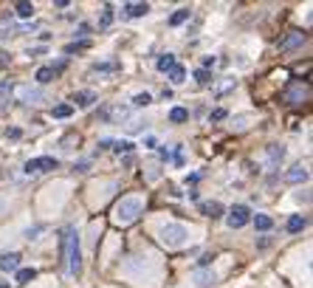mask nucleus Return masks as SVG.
Wrapping results in <instances>:
<instances>
[{
	"mask_svg": "<svg viewBox=\"0 0 313 288\" xmlns=\"http://www.w3.org/2000/svg\"><path fill=\"white\" fill-rule=\"evenodd\" d=\"M17 96L23 99V102H45V99H48L45 91H40V88H29V85L17 88Z\"/></svg>",
	"mask_w": 313,
	"mask_h": 288,
	"instance_id": "nucleus-8",
	"label": "nucleus"
},
{
	"mask_svg": "<svg viewBox=\"0 0 313 288\" xmlns=\"http://www.w3.org/2000/svg\"><path fill=\"white\" fill-rule=\"evenodd\" d=\"M110 23H113V6H110V3H104V9H102V20H99V29H107Z\"/></svg>",
	"mask_w": 313,
	"mask_h": 288,
	"instance_id": "nucleus-24",
	"label": "nucleus"
},
{
	"mask_svg": "<svg viewBox=\"0 0 313 288\" xmlns=\"http://www.w3.org/2000/svg\"><path fill=\"white\" fill-rule=\"evenodd\" d=\"M169 80H172V85H181V82L186 80V71H184L181 65H175V68L169 71Z\"/></svg>",
	"mask_w": 313,
	"mask_h": 288,
	"instance_id": "nucleus-26",
	"label": "nucleus"
},
{
	"mask_svg": "<svg viewBox=\"0 0 313 288\" xmlns=\"http://www.w3.org/2000/svg\"><path fill=\"white\" fill-rule=\"evenodd\" d=\"M51 80H54V71H51V68H40V71H37V82H40V85H48Z\"/></svg>",
	"mask_w": 313,
	"mask_h": 288,
	"instance_id": "nucleus-27",
	"label": "nucleus"
},
{
	"mask_svg": "<svg viewBox=\"0 0 313 288\" xmlns=\"http://www.w3.org/2000/svg\"><path fill=\"white\" fill-rule=\"evenodd\" d=\"M251 221H254V226H257V232H268V229L274 226V221H271L268 215H260V212L254 215Z\"/></svg>",
	"mask_w": 313,
	"mask_h": 288,
	"instance_id": "nucleus-18",
	"label": "nucleus"
},
{
	"mask_svg": "<svg viewBox=\"0 0 313 288\" xmlns=\"http://www.w3.org/2000/svg\"><path fill=\"white\" fill-rule=\"evenodd\" d=\"M119 62H96L93 65V74H113V71H119Z\"/></svg>",
	"mask_w": 313,
	"mask_h": 288,
	"instance_id": "nucleus-20",
	"label": "nucleus"
},
{
	"mask_svg": "<svg viewBox=\"0 0 313 288\" xmlns=\"http://www.w3.org/2000/svg\"><path fill=\"white\" fill-rule=\"evenodd\" d=\"M282 96H285V102H288V104H302V99H307V85H305V88H302V85H294V88H288Z\"/></svg>",
	"mask_w": 313,
	"mask_h": 288,
	"instance_id": "nucleus-9",
	"label": "nucleus"
},
{
	"mask_svg": "<svg viewBox=\"0 0 313 288\" xmlns=\"http://www.w3.org/2000/svg\"><path fill=\"white\" fill-rule=\"evenodd\" d=\"M150 102H153V96H150V93H135V96H133V104H135V108H147Z\"/></svg>",
	"mask_w": 313,
	"mask_h": 288,
	"instance_id": "nucleus-29",
	"label": "nucleus"
},
{
	"mask_svg": "<svg viewBox=\"0 0 313 288\" xmlns=\"http://www.w3.org/2000/svg\"><path fill=\"white\" fill-rule=\"evenodd\" d=\"M201 212L206 215V218H223V203H217V201L201 203Z\"/></svg>",
	"mask_w": 313,
	"mask_h": 288,
	"instance_id": "nucleus-12",
	"label": "nucleus"
},
{
	"mask_svg": "<svg viewBox=\"0 0 313 288\" xmlns=\"http://www.w3.org/2000/svg\"><path fill=\"white\" fill-rule=\"evenodd\" d=\"M0 269L3 271H17L20 269V254H3V257H0Z\"/></svg>",
	"mask_w": 313,
	"mask_h": 288,
	"instance_id": "nucleus-13",
	"label": "nucleus"
},
{
	"mask_svg": "<svg viewBox=\"0 0 313 288\" xmlns=\"http://www.w3.org/2000/svg\"><path fill=\"white\" fill-rule=\"evenodd\" d=\"M0 288H9V282H0Z\"/></svg>",
	"mask_w": 313,
	"mask_h": 288,
	"instance_id": "nucleus-37",
	"label": "nucleus"
},
{
	"mask_svg": "<svg viewBox=\"0 0 313 288\" xmlns=\"http://www.w3.org/2000/svg\"><path fill=\"white\" fill-rule=\"evenodd\" d=\"M74 113V104H56V108H51V116L54 119H68Z\"/></svg>",
	"mask_w": 313,
	"mask_h": 288,
	"instance_id": "nucleus-23",
	"label": "nucleus"
},
{
	"mask_svg": "<svg viewBox=\"0 0 313 288\" xmlns=\"http://www.w3.org/2000/svg\"><path fill=\"white\" fill-rule=\"evenodd\" d=\"M3 102H6V99H0V108H3Z\"/></svg>",
	"mask_w": 313,
	"mask_h": 288,
	"instance_id": "nucleus-38",
	"label": "nucleus"
},
{
	"mask_svg": "<svg viewBox=\"0 0 313 288\" xmlns=\"http://www.w3.org/2000/svg\"><path fill=\"white\" fill-rule=\"evenodd\" d=\"M189 14H192V9L189 6H184V9H178V12L169 17V25H181V23H186L189 20Z\"/></svg>",
	"mask_w": 313,
	"mask_h": 288,
	"instance_id": "nucleus-19",
	"label": "nucleus"
},
{
	"mask_svg": "<svg viewBox=\"0 0 313 288\" xmlns=\"http://www.w3.org/2000/svg\"><path fill=\"white\" fill-rule=\"evenodd\" d=\"M302 43H305V34H302V31H291L288 37L279 40V51H294V48H299Z\"/></svg>",
	"mask_w": 313,
	"mask_h": 288,
	"instance_id": "nucleus-6",
	"label": "nucleus"
},
{
	"mask_svg": "<svg viewBox=\"0 0 313 288\" xmlns=\"http://www.w3.org/2000/svg\"><path fill=\"white\" fill-rule=\"evenodd\" d=\"M60 167V161L51 159V155H43V159H31L25 161V175H40V172H48V170H56Z\"/></svg>",
	"mask_w": 313,
	"mask_h": 288,
	"instance_id": "nucleus-4",
	"label": "nucleus"
},
{
	"mask_svg": "<svg viewBox=\"0 0 313 288\" xmlns=\"http://www.w3.org/2000/svg\"><path fill=\"white\" fill-rule=\"evenodd\" d=\"M6 136H9V139H20V130L12 127V130H6Z\"/></svg>",
	"mask_w": 313,
	"mask_h": 288,
	"instance_id": "nucleus-36",
	"label": "nucleus"
},
{
	"mask_svg": "<svg viewBox=\"0 0 313 288\" xmlns=\"http://www.w3.org/2000/svg\"><path fill=\"white\" fill-rule=\"evenodd\" d=\"M212 122H220V119H226V111H220V108H217V111H212Z\"/></svg>",
	"mask_w": 313,
	"mask_h": 288,
	"instance_id": "nucleus-33",
	"label": "nucleus"
},
{
	"mask_svg": "<svg viewBox=\"0 0 313 288\" xmlns=\"http://www.w3.org/2000/svg\"><path fill=\"white\" fill-rule=\"evenodd\" d=\"M82 48H88L85 40H82V43H71V45H65V54H74V51H82Z\"/></svg>",
	"mask_w": 313,
	"mask_h": 288,
	"instance_id": "nucleus-31",
	"label": "nucleus"
},
{
	"mask_svg": "<svg viewBox=\"0 0 313 288\" xmlns=\"http://www.w3.org/2000/svg\"><path fill=\"white\" fill-rule=\"evenodd\" d=\"M302 181H307V170L302 164L291 167V170L285 172V184H302Z\"/></svg>",
	"mask_w": 313,
	"mask_h": 288,
	"instance_id": "nucleus-10",
	"label": "nucleus"
},
{
	"mask_svg": "<svg viewBox=\"0 0 313 288\" xmlns=\"http://www.w3.org/2000/svg\"><path fill=\"white\" fill-rule=\"evenodd\" d=\"M195 80H197V85H209V82H212V74H209V71H203V68H197V71H195Z\"/></svg>",
	"mask_w": 313,
	"mask_h": 288,
	"instance_id": "nucleus-30",
	"label": "nucleus"
},
{
	"mask_svg": "<svg viewBox=\"0 0 313 288\" xmlns=\"http://www.w3.org/2000/svg\"><path fill=\"white\" fill-rule=\"evenodd\" d=\"M9 62H12V54H6V51H0V68H6Z\"/></svg>",
	"mask_w": 313,
	"mask_h": 288,
	"instance_id": "nucleus-34",
	"label": "nucleus"
},
{
	"mask_svg": "<svg viewBox=\"0 0 313 288\" xmlns=\"http://www.w3.org/2000/svg\"><path fill=\"white\" fill-rule=\"evenodd\" d=\"M113 150H116L119 155H122V153H130V150H133V141H127V139H122V141H113Z\"/></svg>",
	"mask_w": 313,
	"mask_h": 288,
	"instance_id": "nucleus-28",
	"label": "nucleus"
},
{
	"mask_svg": "<svg viewBox=\"0 0 313 288\" xmlns=\"http://www.w3.org/2000/svg\"><path fill=\"white\" fill-rule=\"evenodd\" d=\"M62 251H65V257H68V271H71V274H79L82 271V246H79V232H76L74 226L65 229Z\"/></svg>",
	"mask_w": 313,
	"mask_h": 288,
	"instance_id": "nucleus-1",
	"label": "nucleus"
},
{
	"mask_svg": "<svg viewBox=\"0 0 313 288\" xmlns=\"http://www.w3.org/2000/svg\"><path fill=\"white\" fill-rule=\"evenodd\" d=\"M265 155H268V167H271V170H276V167L282 164V159H285V147H282V144H268Z\"/></svg>",
	"mask_w": 313,
	"mask_h": 288,
	"instance_id": "nucleus-7",
	"label": "nucleus"
},
{
	"mask_svg": "<svg viewBox=\"0 0 313 288\" xmlns=\"http://www.w3.org/2000/svg\"><path fill=\"white\" fill-rule=\"evenodd\" d=\"M74 102L79 104V108H91V104L96 102V93H93V91H76L74 93Z\"/></svg>",
	"mask_w": 313,
	"mask_h": 288,
	"instance_id": "nucleus-14",
	"label": "nucleus"
},
{
	"mask_svg": "<svg viewBox=\"0 0 313 288\" xmlns=\"http://www.w3.org/2000/svg\"><path fill=\"white\" fill-rule=\"evenodd\" d=\"M124 17H144V14L150 12V6L147 3H124Z\"/></svg>",
	"mask_w": 313,
	"mask_h": 288,
	"instance_id": "nucleus-11",
	"label": "nucleus"
},
{
	"mask_svg": "<svg viewBox=\"0 0 313 288\" xmlns=\"http://www.w3.org/2000/svg\"><path fill=\"white\" fill-rule=\"evenodd\" d=\"M186 119H189V111H186V108H172L169 111V122L172 124H181V122H186Z\"/></svg>",
	"mask_w": 313,
	"mask_h": 288,
	"instance_id": "nucleus-21",
	"label": "nucleus"
},
{
	"mask_svg": "<svg viewBox=\"0 0 313 288\" xmlns=\"http://www.w3.org/2000/svg\"><path fill=\"white\" fill-rule=\"evenodd\" d=\"M248 221H251V212H248L246 203H234L232 212H229V218H226V223H229L232 229H243Z\"/></svg>",
	"mask_w": 313,
	"mask_h": 288,
	"instance_id": "nucleus-5",
	"label": "nucleus"
},
{
	"mask_svg": "<svg viewBox=\"0 0 313 288\" xmlns=\"http://www.w3.org/2000/svg\"><path fill=\"white\" fill-rule=\"evenodd\" d=\"M305 226H307V218H305V215H291V218H288V232L291 234L302 232Z\"/></svg>",
	"mask_w": 313,
	"mask_h": 288,
	"instance_id": "nucleus-15",
	"label": "nucleus"
},
{
	"mask_svg": "<svg viewBox=\"0 0 313 288\" xmlns=\"http://www.w3.org/2000/svg\"><path fill=\"white\" fill-rule=\"evenodd\" d=\"M9 93H12V82L0 80V99H3V96H9Z\"/></svg>",
	"mask_w": 313,
	"mask_h": 288,
	"instance_id": "nucleus-32",
	"label": "nucleus"
},
{
	"mask_svg": "<svg viewBox=\"0 0 313 288\" xmlns=\"http://www.w3.org/2000/svg\"><path fill=\"white\" fill-rule=\"evenodd\" d=\"M14 12H17L20 17L31 20V17H34V3H29V0H20L17 6H14Z\"/></svg>",
	"mask_w": 313,
	"mask_h": 288,
	"instance_id": "nucleus-17",
	"label": "nucleus"
},
{
	"mask_svg": "<svg viewBox=\"0 0 313 288\" xmlns=\"http://www.w3.org/2000/svg\"><path fill=\"white\" fill-rule=\"evenodd\" d=\"M215 65V57H203V71H206V68H212Z\"/></svg>",
	"mask_w": 313,
	"mask_h": 288,
	"instance_id": "nucleus-35",
	"label": "nucleus"
},
{
	"mask_svg": "<svg viewBox=\"0 0 313 288\" xmlns=\"http://www.w3.org/2000/svg\"><path fill=\"white\" fill-rule=\"evenodd\" d=\"M195 280H197V285H212L215 282V271H195Z\"/></svg>",
	"mask_w": 313,
	"mask_h": 288,
	"instance_id": "nucleus-25",
	"label": "nucleus"
},
{
	"mask_svg": "<svg viewBox=\"0 0 313 288\" xmlns=\"http://www.w3.org/2000/svg\"><path fill=\"white\" fill-rule=\"evenodd\" d=\"M34 277H37V269H17V271H14V280H17L20 285H25V282H31V280H34Z\"/></svg>",
	"mask_w": 313,
	"mask_h": 288,
	"instance_id": "nucleus-16",
	"label": "nucleus"
},
{
	"mask_svg": "<svg viewBox=\"0 0 313 288\" xmlns=\"http://www.w3.org/2000/svg\"><path fill=\"white\" fill-rule=\"evenodd\" d=\"M186 238H189V232H186V226H181V223H166V226H161V243L164 246H181Z\"/></svg>",
	"mask_w": 313,
	"mask_h": 288,
	"instance_id": "nucleus-3",
	"label": "nucleus"
},
{
	"mask_svg": "<svg viewBox=\"0 0 313 288\" xmlns=\"http://www.w3.org/2000/svg\"><path fill=\"white\" fill-rule=\"evenodd\" d=\"M138 215H141V201H138V198H124V201L116 206V221L122 223V226L133 223Z\"/></svg>",
	"mask_w": 313,
	"mask_h": 288,
	"instance_id": "nucleus-2",
	"label": "nucleus"
},
{
	"mask_svg": "<svg viewBox=\"0 0 313 288\" xmlns=\"http://www.w3.org/2000/svg\"><path fill=\"white\" fill-rule=\"evenodd\" d=\"M155 65H158V71H172V68L178 65V62H175V57H172V54H161Z\"/></svg>",
	"mask_w": 313,
	"mask_h": 288,
	"instance_id": "nucleus-22",
	"label": "nucleus"
}]
</instances>
